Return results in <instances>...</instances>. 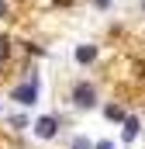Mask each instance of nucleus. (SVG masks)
Listing matches in <instances>:
<instances>
[{
    "label": "nucleus",
    "instance_id": "8",
    "mask_svg": "<svg viewBox=\"0 0 145 149\" xmlns=\"http://www.w3.org/2000/svg\"><path fill=\"white\" fill-rule=\"evenodd\" d=\"M72 149H90V142H86V139H76V142H72Z\"/></svg>",
    "mask_w": 145,
    "mask_h": 149
},
{
    "label": "nucleus",
    "instance_id": "5",
    "mask_svg": "<svg viewBox=\"0 0 145 149\" xmlns=\"http://www.w3.org/2000/svg\"><path fill=\"white\" fill-rule=\"evenodd\" d=\"M76 59H79V63H93V59H97V49H93V45H79V49H76Z\"/></svg>",
    "mask_w": 145,
    "mask_h": 149
},
{
    "label": "nucleus",
    "instance_id": "6",
    "mask_svg": "<svg viewBox=\"0 0 145 149\" xmlns=\"http://www.w3.org/2000/svg\"><path fill=\"white\" fill-rule=\"evenodd\" d=\"M107 118H110V121H124V114H121V108H107Z\"/></svg>",
    "mask_w": 145,
    "mask_h": 149
},
{
    "label": "nucleus",
    "instance_id": "4",
    "mask_svg": "<svg viewBox=\"0 0 145 149\" xmlns=\"http://www.w3.org/2000/svg\"><path fill=\"white\" fill-rule=\"evenodd\" d=\"M135 135H138V121H135V118H124V128H121V139H124V142H131Z\"/></svg>",
    "mask_w": 145,
    "mask_h": 149
},
{
    "label": "nucleus",
    "instance_id": "1",
    "mask_svg": "<svg viewBox=\"0 0 145 149\" xmlns=\"http://www.w3.org/2000/svg\"><path fill=\"white\" fill-rule=\"evenodd\" d=\"M72 101H76V108L90 111V108L97 104V90H93L90 83H76V87H72Z\"/></svg>",
    "mask_w": 145,
    "mask_h": 149
},
{
    "label": "nucleus",
    "instance_id": "9",
    "mask_svg": "<svg viewBox=\"0 0 145 149\" xmlns=\"http://www.w3.org/2000/svg\"><path fill=\"white\" fill-rule=\"evenodd\" d=\"M93 149H114V146H110V142H97Z\"/></svg>",
    "mask_w": 145,
    "mask_h": 149
},
{
    "label": "nucleus",
    "instance_id": "7",
    "mask_svg": "<svg viewBox=\"0 0 145 149\" xmlns=\"http://www.w3.org/2000/svg\"><path fill=\"white\" fill-rule=\"evenodd\" d=\"M7 52H10V42H7V38H0V63L7 59Z\"/></svg>",
    "mask_w": 145,
    "mask_h": 149
},
{
    "label": "nucleus",
    "instance_id": "3",
    "mask_svg": "<svg viewBox=\"0 0 145 149\" xmlns=\"http://www.w3.org/2000/svg\"><path fill=\"white\" fill-rule=\"evenodd\" d=\"M35 132H38V135H41V139H52V135L59 132V121H55V118H38Z\"/></svg>",
    "mask_w": 145,
    "mask_h": 149
},
{
    "label": "nucleus",
    "instance_id": "2",
    "mask_svg": "<svg viewBox=\"0 0 145 149\" xmlns=\"http://www.w3.org/2000/svg\"><path fill=\"white\" fill-rule=\"evenodd\" d=\"M35 97H38L35 80H28L24 87H17V90H14V101H21V104H35Z\"/></svg>",
    "mask_w": 145,
    "mask_h": 149
}]
</instances>
